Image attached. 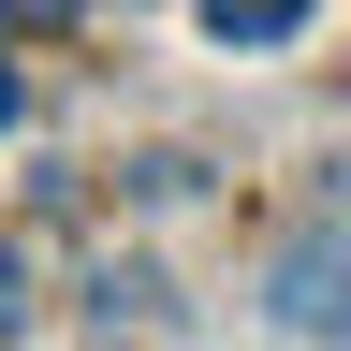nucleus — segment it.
<instances>
[{
  "mask_svg": "<svg viewBox=\"0 0 351 351\" xmlns=\"http://www.w3.org/2000/svg\"><path fill=\"white\" fill-rule=\"evenodd\" d=\"M15 103H29V88H15V59H0V132H15Z\"/></svg>",
  "mask_w": 351,
  "mask_h": 351,
  "instance_id": "39448f33",
  "label": "nucleus"
},
{
  "mask_svg": "<svg viewBox=\"0 0 351 351\" xmlns=\"http://www.w3.org/2000/svg\"><path fill=\"white\" fill-rule=\"evenodd\" d=\"M15 322H29V263L0 249V337H15Z\"/></svg>",
  "mask_w": 351,
  "mask_h": 351,
  "instance_id": "20e7f679",
  "label": "nucleus"
},
{
  "mask_svg": "<svg viewBox=\"0 0 351 351\" xmlns=\"http://www.w3.org/2000/svg\"><path fill=\"white\" fill-rule=\"evenodd\" d=\"M278 322H293V337H337V322H351V234H337V219L278 263Z\"/></svg>",
  "mask_w": 351,
  "mask_h": 351,
  "instance_id": "f257e3e1",
  "label": "nucleus"
},
{
  "mask_svg": "<svg viewBox=\"0 0 351 351\" xmlns=\"http://www.w3.org/2000/svg\"><path fill=\"white\" fill-rule=\"evenodd\" d=\"M88 0H0V29H73Z\"/></svg>",
  "mask_w": 351,
  "mask_h": 351,
  "instance_id": "7ed1b4c3",
  "label": "nucleus"
},
{
  "mask_svg": "<svg viewBox=\"0 0 351 351\" xmlns=\"http://www.w3.org/2000/svg\"><path fill=\"white\" fill-rule=\"evenodd\" d=\"M191 15H205L219 44H293L307 15H322V0H191Z\"/></svg>",
  "mask_w": 351,
  "mask_h": 351,
  "instance_id": "f03ea898",
  "label": "nucleus"
}]
</instances>
